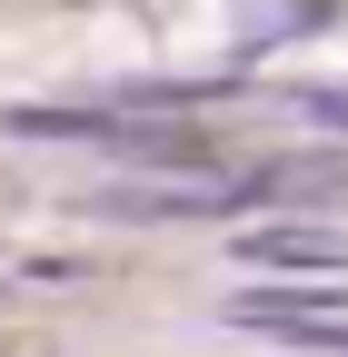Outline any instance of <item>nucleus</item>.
Wrapping results in <instances>:
<instances>
[{"label": "nucleus", "mask_w": 348, "mask_h": 357, "mask_svg": "<svg viewBox=\"0 0 348 357\" xmlns=\"http://www.w3.org/2000/svg\"><path fill=\"white\" fill-rule=\"evenodd\" d=\"M239 268H269V278H338L348 268V229H328V218H259V229L229 238Z\"/></svg>", "instance_id": "obj_1"}, {"label": "nucleus", "mask_w": 348, "mask_h": 357, "mask_svg": "<svg viewBox=\"0 0 348 357\" xmlns=\"http://www.w3.org/2000/svg\"><path fill=\"white\" fill-rule=\"evenodd\" d=\"M328 20H338L328 0H249V10H239V50H279V40L328 30Z\"/></svg>", "instance_id": "obj_2"}, {"label": "nucleus", "mask_w": 348, "mask_h": 357, "mask_svg": "<svg viewBox=\"0 0 348 357\" xmlns=\"http://www.w3.org/2000/svg\"><path fill=\"white\" fill-rule=\"evenodd\" d=\"M289 100H298V119H319V129L348 139V79H309V89H289Z\"/></svg>", "instance_id": "obj_3"}]
</instances>
